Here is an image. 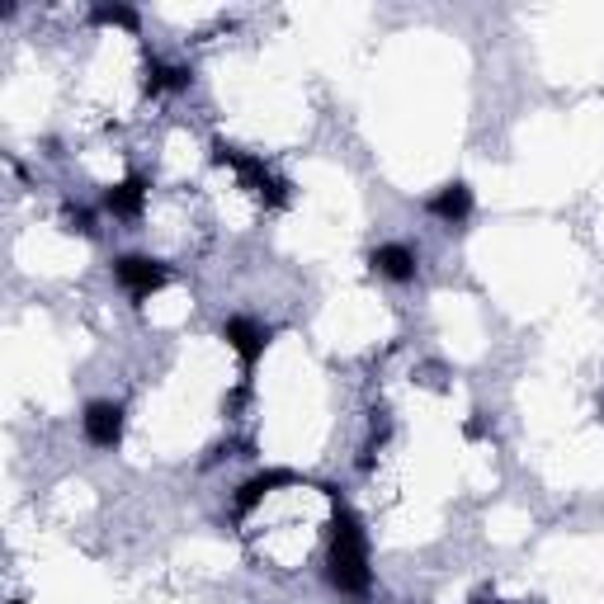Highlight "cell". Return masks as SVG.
<instances>
[{"label": "cell", "mask_w": 604, "mask_h": 604, "mask_svg": "<svg viewBox=\"0 0 604 604\" xmlns=\"http://www.w3.org/2000/svg\"><path fill=\"white\" fill-rule=\"evenodd\" d=\"M326 576L340 595H364L369 590V543H364V524L350 505H336V543H331V562Z\"/></svg>", "instance_id": "obj_1"}, {"label": "cell", "mask_w": 604, "mask_h": 604, "mask_svg": "<svg viewBox=\"0 0 604 604\" xmlns=\"http://www.w3.org/2000/svg\"><path fill=\"white\" fill-rule=\"evenodd\" d=\"M81 430L95 449H114L123 439V406L100 397V402H85V416H81Z\"/></svg>", "instance_id": "obj_2"}, {"label": "cell", "mask_w": 604, "mask_h": 604, "mask_svg": "<svg viewBox=\"0 0 604 604\" xmlns=\"http://www.w3.org/2000/svg\"><path fill=\"white\" fill-rule=\"evenodd\" d=\"M114 279L133 298H147V293H156V288L166 284V265L161 260H147V255H123V260H114Z\"/></svg>", "instance_id": "obj_3"}, {"label": "cell", "mask_w": 604, "mask_h": 604, "mask_svg": "<svg viewBox=\"0 0 604 604\" xmlns=\"http://www.w3.org/2000/svg\"><path fill=\"white\" fill-rule=\"evenodd\" d=\"M222 336H227V345H232L246 364H255V359L265 354V345H269V331L260 326V321H251V317H232L227 326H222Z\"/></svg>", "instance_id": "obj_4"}, {"label": "cell", "mask_w": 604, "mask_h": 604, "mask_svg": "<svg viewBox=\"0 0 604 604\" xmlns=\"http://www.w3.org/2000/svg\"><path fill=\"white\" fill-rule=\"evenodd\" d=\"M373 269H378L383 279H392V284H411V279H416V251L402 246V241H387V246L373 251Z\"/></svg>", "instance_id": "obj_5"}, {"label": "cell", "mask_w": 604, "mask_h": 604, "mask_svg": "<svg viewBox=\"0 0 604 604\" xmlns=\"http://www.w3.org/2000/svg\"><path fill=\"white\" fill-rule=\"evenodd\" d=\"M430 213H435L439 222H449V227H463V222H468V213H472V189L458 185V180H453V185H444L435 199H430Z\"/></svg>", "instance_id": "obj_6"}, {"label": "cell", "mask_w": 604, "mask_h": 604, "mask_svg": "<svg viewBox=\"0 0 604 604\" xmlns=\"http://www.w3.org/2000/svg\"><path fill=\"white\" fill-rule=\"evenodd\" d=\"M142 199H147V180L133 175V180H123V185H114L104 194V208H109L114 218H137V213H142Z\"/></svg>", "instance_id": "obj_7"}, {"label": "cell", "mask_w": 604, "mask_h": 604, "mask_svg": "<svg viewBox=\"0 0 604 604\" xmlns=\"http://www.w3.org/2000/svg\"><path fill=\"white\" fill-rule=\"evenodd\" d=\"M189 85V67H175V62H161V57H151L147 62V90L151 95H161V90H185Z\"/></svg>", "instance_id": "obj_8"}, {"label": "cell", "mask_w": 604, "mask_h": 604, "mask_svg": "<svg viewBox=\"0 0 604 604\" xmlns=\"http://www.w3.org/2000/svg\"><path fill=\"white\" fill-rule=\"evenodd\" d=\"M95 19H100V24H123V29H133L137 10H128V5H100V10H95Z\"/></svg>", "instance_id": "obj_9"}]
</instances>
